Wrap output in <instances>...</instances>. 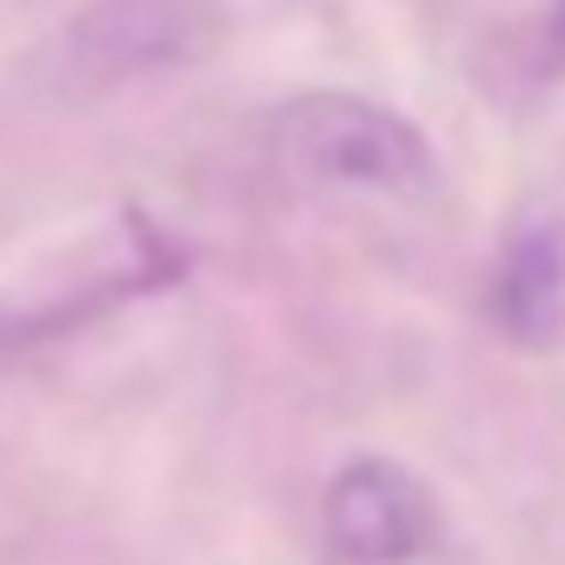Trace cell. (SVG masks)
Wrapping results in <instances>:
<instances>
[{"instance_id": "6da1fadb", "label": "cell", "mask_w": 565, "mask_h": 565, "mask_svg": "<svg viewBox=\"0 0 565 565\" xmlns=\"http://www.w3.org/2000/svg\"><path fill=\"white\" fill-rule=\"evenodd\" d=\"M273 153L294 180L313 186H360L419 200L439 186V160L413 120L360 100V94H300L273 114Z\"/></svg>"}, {"instance_id": "7a4b0ae2", "label": "cell", "mask_w": 565, "mask_h": 565, "mask_svg": "<svg viewBox=\"0 0 565 565\" xmlns=\"http://www.w3.org/2000/svg\"><path fill=\"white\" fill-rule=\"evenodd\" d=\"M226 41L220 0H94L61 34V61L87 87H120L206 61Z\"/></svg>"}, {"instance_id": "3957f363", "label": "cell", "mask_w": 565, "mask_h": 565, "mask_svg": "<svg viewBox=\"0 0 565 565\" xmlns=\"http://www.w3.org/2000/svg\"><path fill=\"white\" fill-rule=\"evenodd\" d=\"M320 525L347 565H413L439 532V505L399 459H353L333 472Z\"/></svg>"}, {"instance_id": "277c9868", "label": "cell", "mask_w": 565, "mask_h": 565, "mask_svg": "<svg viewBox=\"0 0 565 565\" xmlns=\"http://www.w3.org/2000/svg\"><path fill=\"white\" fill-rule=\"evenodd\" d=\"M492 320L519 347H545L565 327V220L532 206L512 220L499 273H492Z\"/></svg>"}, {"instance_id": "5b68a950", "label": "cell", "mask_w": 565, "mask_h": 565, "mask_svg": "<svg viewBox=\"0 0 565 565\" xmlns=\"http://www.w3.org/2000/svg\"><path fill=\"white\" fill-rule=\"evenodd\" d=\"M552 41H558V54H565V0H552Z\"/></svg>"}]
</instances>
